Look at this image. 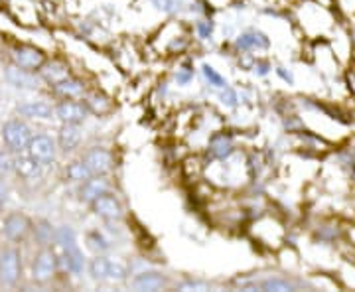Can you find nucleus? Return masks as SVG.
I'll return each mask as SVG.
<instances>
[{"instance_id":"f257e3e1","label":"nucleus","mask_w":355,"mask_h":292,"mask_svg":"<svg viewBox=\"0 0 355 292\" xmlns=\"http://www.w3.org/2000/svg\"><path fill=\"white\" fill-rule=\"evenodd\" d=\"M2 140L14 154L26 153L32 140V130L22 121H8L2 125Z\"/></svg>"},{"instance_id":"f03ea898","label":"nucleus","mask_w":355,"mask_h":292,"mask_svg":"<svg viewBox=\"0 0 355 292\" xmlns=\"http://www.w3.org/2000/svg\"><path fill=\"white\" fill-rule=\"evenodd\" d=\"M26 153L30 154L40 166H48L55 160V154H58V144L51 137H46V135H36L32 137L30 144H28V151Z\"/></svg>"},{"instance_id":"7ed1b4c3","label":"nucleus","mask_w":355,"mask_h":292,"mask_svg":"<svg viewBox=\"0 0 355 292\" xmlns=\"http://www.w3.org/2000/svg\"><path fill=\"white\" fill-rule=\"evenodd\" d=\"M22 257L18 253V249H6L0 255V284L4 286H14L20 273H22Z\"/></svg>"},{"instance_id":"20e7f679","label":"nucleus","mask_w":355,"mask_h":292,"mask_svg":"<svg viewBox=\"0 0 355 292\" xmlns=\"http://www.w3.org/2000/svg\"><path fill=\"white\" fill-rule=\"evenodd\" d=\"M58 273V257L51 249H42L32 263V279L36 282H50Z\"/></svg>"},{"instance_id":"39448f33","label":"nucleus","mask_w":355,"mask_h":292,"mask_svg":"<svg viewBox=\"0 0 355 292\" xmlns=\"http://www.w3.org/2000/svg\"><path fill=\"white\" fill-rule=\"evenodd\" d=\"M93 205V212L95 216L101 217L105 221H121L125 217V209H123V203L119 202V198L105 191L101 194L95 202L91 203Z\"/></svg>"},{"instance_id":"423d86ee","label":"nucleus","mask_w":355,"mask_h":292,"mask_svg":"<svg viewBox=\"0 0 355 292\" xmlns=\"http://www.w3.org/2000/svg\"><path fill=\"white\" fill-rule=\"evenodd\" d=\"M14 65L22 67L26 71H40L46 64V53L34 46H18L12 50Z\"/></svg>"},{"instance_id":"0eeeda50","label":"nucleus","mask_w":355,"mask_h":292,"mask_svg":"<svg viewBox=\"0 0 355 292\" xmlns=\"http://www.w3.org/2000/svg\"><path fill=\"white\" fill-rule=\"evenodd\" d=\"M89 109L85 103H79L77 99H64L55 105V117L64 125H81L87 119Z\"/></svg>"},{"instance_id":"6e6552de","label":"nucleus","mask_w":355,"mask_h":292,"mask_svg":"<svg viewBox=\"0 0 355 292\" xmlns=\"http://www.w3.org/2000/svg\"><path fill=\"white\" fill-rule=\"evenodd\" d=\"M83 162L89 166V170H91L93 176H105V174H109L113 170L114 158L111 151L101 148V146H95V148H91L83 156Z\"/></svg>"},{"instance_id":"1a4fd4ad","label":"nucleus","mask_w":355,"mask_h":292,"mask_svg":"<svg viewBox=\"0 0 355 292\" xmlns=\"http://www.w3.org/2000/svg\"><path fill=\"white\" fill-rule=\"evenodd\" d=\"M30 229H32V223H30V219L24 216V214H10V216L4 219V235H6V239H10V241H22L26 235L30 233Z\"/></svg>"},{"instance_id":"9d476101","label":"nucleus","mask_w":355,"mask_h":292,"mask_svg":"<svg viewBox=\"0 0 355 292\" xmlns=\"http://www.w3.org/2000/svg\"><path fill=\"white\" fill-rule=\"evenodd\" d=\"M6 79L10 81V85L18 89H38L40 87L38 77L34 76V71H26L18 65H10L6 69Z\"/></svg>"},{"instance_id":"9b49d317","label":"nucleus","mask_w":355,"mask_h":292,"mask_svg":"<svg viewBox=\"0 0 355 292\" xmlns=\"http://www.w3.org/2000/svg\"><path fill=\"white\" fill-rule=\"evenodd\" d=\"M132 289L135 291H148V292H156L162 291L168 286V280H166L164 275L160 273H154V270H148V273H140L132 279Z\"/></svg>"},{"instance_id":"f8f14e48","label":"nucleus","mask_w":355,"mask_h":292,"mask_svg":"<svg viewBox=\"0 0 355 292\" xmlns=\"http://www.w3.org/2000/svg\"><path fill=\"white\" fill-rule=\"evenodd\" d=\"M105 191H109V182H107V178L105 176H91V178H87L81 184V191L79 194H81V200L83 202L93 203Z\"/></svg>"},{"instance_id":"ddd939ff","label":"nucleus","mask_w":355,"mask_h":292,"mask_svg":"<svg viewBox=\"0 0 355 292\" xmlns=\"http://www.w3.org/2000/svg\"><path fill=\"white\" fill-rule=\"evenodd\" d=\"M18 111L28 117V119H42V121H48V119H53L55 117V109L44 101H28L22 103L18 107Z\"/></svg>"},{"instance_id":"4468645a","label":"nucleus","mask_w":355,"mask_h":292,"mask_svg":"<svg viewBox=\"0 0 355 292\" xmlns=\"http://www.w3.org/2000/svg\"><path fill=\"white\" fill-rule=\"evenodd\" d=\"M81 142V128L79 125H64L58 137V144L64 153H71L76 151Z\"/></svg>"},{"instance_id":"2eb2a0df","label":"nucleus","mask_w":355,"mask_h":292,"mask_svg":"<svg viewBox=\"0 0 355 292\" xmlns=\"http://www.w3.org/2000/svg\"><path fill=\"white\" fill-rule=\"evenodd\" d=\"M42 71V77L51 83V85H58L60 81H64L69 77V69L67 65L60 64V62H51V64H44V67L40 69Z\"/></svg>"},{"instance_id":"dca6fc26","label":"nucleus","mask_w":355,"mask_h":292,"mask_svg":"<svg viewBox=\"0 0 355 292\" xmlns=\"http://www.w3.org/2000/svg\"><path fill=\"white\" fill-rule=\"evenodd\" d=\"M235 44L241 50H263V48H268V38L261 32H247V34H241Z\"/></svg>"},{"instance_id":"f3484780","label":"nucleus","mask_w":355,"mask_h":292,"mask_svg":"<svg viewBox=\"0 0 355 292\" xmlns=\"http://www.w3.org/2000/svg\"><path fill=\"white\" fill-rule=\"evenodd\" d=\"M53 87H55V91H58L64 99H79V97L83 95V91H85L83 83H81L79 79H73L71 76L67 77V79H64V81H60V83L53 85Z\"/></svg>"},{"instance_id":"a211bd4d","label":"nucleus","mask_w":355,"mask_h":292,"mask_svg":"<svg viewBox=\"0 0 355 292\" xmlns=\"http://www.w3.org/2000/svg\"><path fill=\"white\" fill-rule=\"evenodd\" d=\"M55 243L62 247V251H73V249H79L76 231L71 227H67V225L55 229Z\"/></svg>"},{"instance_id":"6ab92c4d","label":"nucleus","mask_w":355,"mask_h":292,"mask_svg":"<svg viewBox=\"0 0 355 292\" xmlns=\"http://www.w3.org/2000/svg\"><path fill=\"white\" fill-rule=\"evenodd\" d=\"M91 170L89 166L83 162V160H77V162H71V164L65 168V178L69 182H77V184H83L85 180L91 178Z\"/></svg>"},{"instance_id":"aec40b11","label":"nucleus","mask_w":355,"mask_h":292,"mask_svg":"<svg viewBox=\"0 0 355 292\" xmlns=\"http://www.w3.org/2000/svg\"><path fill=\"white\" fill-rule=\"evenodd\" d=\"M109 261H111V259H107V257H103V255H97L95 259H91V263H89V267H87L91 279H95V280L109 279Z\"/></svg>"},{"instance_id":"412c9836","label":"nucleus","mask_w":355,"mask_h":292,"mask_svg":"<svg viewBox=\"0 0 355 292\" xmlns=\"http://www.w3.org/2000/svg\"><path fill=\"white\" fill-rule=\"evenodd\" d=\"M64 263L65 268L73 275H81L85 268V259L81 249H73V251H64Z\"/></svg>"},{"instance_id":"4be33fe9","label":"nucleus","mask_w":355,"mask_h":292,"mask_svg":"<svg viewBox=\"0 0 355 292\" xmlns=\"http://www.w3.org/2000/svg\"><path fill=\"white\" fill-rule=\"evenodd\" d=\"M85 105H87L89 111L95 114H105L111 111V101H109L105 95H101V93H93V95H89Z\"/></svg>"},{"instance_id":"5701e85b","label":"nucleus","mask_w":355,"mask_h":292,"mask_svg":"<svg viewBox=\"0 0 355 292\" xmlns=\"http://www.w3.org/2000/svg\"><path fill=\"white\" fill-rule=\"evenodd\" d=\"M257 289L261 291H277V292H286V291H296V284H292L291 280L284 279H266L263 282L257 284Z\"/></svg>"},{"instance_id":"b1692460","label":"nucleus","mask_w":355,"mask_h":292,"mask_svg":"<svg viewBox=\"0 0 355 292\" xmlns=\"http://www.w3.org/2000/svg\"><path fill=\"white\" fill-rule=\"evenodd\" d=\"M233 153V144H231V140L225 139V137H216L214 142H211V154L216 156V158H227L229 154Z\"/></svg>"},{"instance_id":"393cba45","label":"nucleus","mask_w":355,"mask_h":292,"mask_svg":"<svg viewBox=\"0 0 355 292\" xmlns=\"http://www.w3.org/2000/svg\"><path fill=\"white\" fill-rule=\"evenodd\" d=\"M128 279V268L121 263V261H114L111 259L109 261V279L107 280H113V282H125Z\"/></svg>"},{"instance_id":"a878e982","label":"nucleus","mask_w":355,"mask_h":292,"mask_svg":"<svg viewBox=\"0 0 355 292\" xmlns=\"http://www.w3.org/2000/svg\"><path fill=\"white\" fill-rule=\"evenodd\" d=\"M87 243H89V247L95 251L97 255H103L107 249H109V241L103 237L101 233L99 231H93V233H89L87 235Z\"/></svg>"},{"instance_id":"bb28decb","label":"nucleus","mask_w":355,"mask_h":292,"mask_svg":"<svg viewBox=\"0 0 355 292\" xmlns=\"http://www.w3.org/2000/svg\"><path fill=\"white\" fill-rule=\"evenodd\" d=\"M203 76H205V79L209 81V85H214V87H219V89H225V87H227L225 77L219 76L211 65H207V64L203 65Z\"/></svg>"},{"instance_id":"cd10ccee","label":"nucleus","mask_w":355,"mask_h":292,"mask_svg":"<svg viewBox=\"0 0 355 292\" xmlns=\"http://www.w3.org/2000/svg\"><path fill=\"white\" fill-rule=\"evenodd\" d=\"M36 233H38V239L44 245L50 243L51 239L55 241V229H51L50 223H40V227H36Z\"/></svg>"},{"instance_id":"c85d7f7f","label":"nucleus","mask_w":355,"mask_h":292,"mask_svg":"<svg viewBox=\"0 0 355 292\" xmlns=\"http://www.w3.org/2000/svg\"><path fill=\"white\" fill-rule=\"evenodd\" d=\"M153 4L162 12H174V6H176L174 0H153Z\"/></svg>"},{"instance_id":"c756f323","label":"nucleus","mask_w":355,"mask_h":292,"mask_svg":"<svg viewBox=\"0 0 355 292\" xmlns=\"http://www.w3.org/2000/svg\"><path fill=\"white\" fill-rule=\"evenodd\" d=\"M221 101L229 105V107H235L237 105V93L233 89H229V87H225V93H221Z\"/></svg>"},{"instance_id":"7c9ffc66","label":"nucleus","mask_w":355,"mask_h":292,"mask_svg":"<svg viewBox=\"0 0 355 292\" xmlns=\"http://www.w3.org/2000/svg\"><path fill=\"white\" fill-rule=\"evenodd\" d=\"M180 289H182V291H207V284L188 280V282H182V284H180Z\"/></svg>"},{"instance_id":"2f4dec72","label":"nucleus","mask_w":355,"mask_h":292,"mask_svg":"<svg viewBox=\"0 0 355 292\" xmlns=\"http://www.w3.org/2000/svg\"><path fill=\"white\" fill-rule=\"evenodd\" d=\"M193 76V69H190L188 65L186 67H182L180 71H178V83H188Z\"/></svg>"},{"instance_id":"473e14b6","label":"nucleus","mask_w":355,"mask_h":292,"mask_svg":"<svg viewBox=\"0 0 355 292\" xmlns=\"http://www.w3.org/2000/svg\"><path fill=\"white\" fill-rule=\"evenodd\" d=\"M198 32H200V36H202L203 40H207L211 36V24H209V22H200V24H198Z\"/></svg>"},{"instance_id":"72a5a7b5","label":"nucleus","mask_w":355,"mask_h":292,"mask_svg":"<svg viewBox=\"0 0 355 292\" xmlns=\"http://www.w3.org/2000/svg\"><path fill=\"white\" fill-rule=\"evenodd\" d=\"M6 202H8V188L4 186V182H0V214H2Z\"/></svg>"},{"instance_id":"f704fd0d","label":"nucleus","mask_w":355,"mask_h":292,"mask_svg":"<svg viewBox=\"0 0 355 292\" xmlns=\"http://www.w3.org/2000/svg\"><path fill=\"white\" fill-rule=\"evenodd\" d=\"M277 71H279V76L282 77V79H286L288 83H292V81H294V79H292L291 74H286V71H282V67H280V69H277Z\"/></svg>"}]
</instances>
